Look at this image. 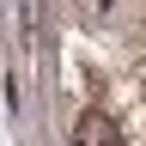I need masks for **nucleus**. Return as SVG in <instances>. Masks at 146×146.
<instances>
[{
    "label": "nucleus",
    "mask_w": 146,
    "mask_h": 146,
    "mask_svg": "<svg viewBox=\"0 0 146 146\" xmlns=\"http://www.w3.org/2000/svg\"><path fill=\"white\" fill-rule=\"evenodd\" d=\"M73 146H128L122 122H110L104 110H85L79 122H73Z\"/></svg>",
    "instance_id": "nucleus-1"
}]
</instances>
